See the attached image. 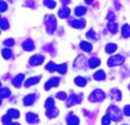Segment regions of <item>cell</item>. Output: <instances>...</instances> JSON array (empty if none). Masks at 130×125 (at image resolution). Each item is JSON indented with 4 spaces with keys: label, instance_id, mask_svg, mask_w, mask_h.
Wrapping results in <instances>:
<instances>
[{
    "label": "cell",
    "instance_id": "obj_15",
    "mask_svg": "<svg viewBox=\"0 0 130 125\" xmlns=\"http://www.w3.org/2000/svg\"><path fill=\"white\" fill-rule=\"evenodd\" d=\"M40 78H42V77H40V76L30 77V78H28L27 80H25V83H24V86H25V87L28 88V87H30V86H32V85H36V84H38V83H39Z\"/></svg>",
    "mask_w": 130,
    "mask_h": 125
},
{
    "label": "cell",
    "instance_id": "obj_28",
    "mask_svg": "<svg viewBox=\"0 0 130 125\" xmlns=\"http://www.w3.org/2000/svg\"><path fill=\"white\" fill-rule=\"evenodd\" d=\"M86 14V7L85 6H78V7L75 8V15L77 17L83 16V15Z\"/></svg>",
    "mask_w": 130,
    "mask_h": 125
},
{
    "label": "cell",
    "instance_id": "obj_52",
    "mask_svg": "<svg viewBox=\"0 0 130 125\" xmlns=\"http://www.w3.org/2000/svg\"><path fill=\"white\" fill-rule=\"evenodd\" d=\"M0 34H1V30H0Z\"/></svg>",
    "mask_w": 130,
    "mask_h": 125
},
{
    "label": "cell",
    "instance_id": "obj_40",
    "mask_svg": "<svg viewBox=\"0 0 130 125\" xmlns=\"http://www.w3.org/2000/svg\"><path fill=\"white\" fill-rule=\"evenodd\" d=\"M110 124V118L107 115H105L101 118V125H109Z\"/></svg>",
    "mask_w": 130,
    "mask_h": 125
},
{
    "label": "cell",
    "instance_id": "obj_44",
    "mask_svg": "<svg viewBox=\"0 0 130 125\" xmlns=\"http://www.w3.org/2000/svg\"><path fill=\"white\" fill-rule=\"evenodd\" d=\"M44 49H45V51H46V52H50V53H51V52H52V53H53V51H54V49H53V47H52L51 45H47V46H45V47H44Z\"/></svg>",
    "mask_w": 130,
    "mask_h": 125
},
{
    "label": "cell",
    "instance_id": "obj_12",
    "mask_svg": "<svg viewBox=\"0 0 130 125\" xmlns=\"http://www.w3.org/2000/svg\"><path fill=\"white\" fill-rule=\"evenodd\" d=\"M70 25L73 28H75V29L81 30V29H83V28H85L86 22H85V20H71Z\"/></svg>",
    "mask_w": 130,
    "mask_h": 125
},
{
    "label": "cell",
    "instance_id": "obj_39",
    "mask_svg": "<svg viewBox=\"0 0 130 125\" xmlns=\"http://www.w3.org/2000/svg\"><path fill=\"white\" fill-rule=\"evenodd\" d=\"M51 107H54V100L52 98H48L46 99V101H45V108H51Z\"/></svg>",
    "mask_w": 130,
    "mask_h": 125
},
{
    "label": "cell",
    "instance_id": "obj_5",
    "mask_svg": "<svg viewBox=\"0 0 130 125\" xmlns=\"http://www.w3.org/2000/svg\"><path fill=\"white\" fill-rule=\"evenodd\" d=\"M44 56L40 54H36V55H32L31 57L29 59V63L34 67H37V66H40V64L44 62Z\"/></svg>",
    "mask_w": 130,
    "mask_h": 125
},
{
    "label": "cell",
    "instance_id": "obj_46",
    "mask_svg": "<svg viewBox=\"0 0 130 125\" xmlns=\"http://www.w3.org/2000/svg\"><path fill=\"white\" fill-rule=\"evenodd\" d=\"M114 5H116V9H120L121 8V5H120L119 1H114Z\"/></svg>",
    "mask_w": 130,
    "mask_h": 125
},
{
    "label": "cell",
    "instance_id": "obj_19",
    "mask_svg": "<svg viewBox=\"0 0 130 125\" xmlns=\"http://www.w3.org/2000/svg\"><path fill=\"white\" fill-rule=\"evenodd\" d=\"M12 94L10 90L8 87H0V99H8Z\"/></svg>",
    "mask_w": 130,
    "mask_h": 125
},
{
    "label": "cell",
    "instance_id": "obj_10",
    "mask_svg": "<svg viewBox=\"0 0 130 125\" xmlns=\"http://www.w3.org/2000/svg\"><path fill=\"white\" fill-rule=\"evenodd\" d=\"M58 16H59L60 18H68V17L70 16V8H68L67 6L61 7L58 10Z\"/></svg>",
    "mask_w": 130,
    "mask_h": 125
},
{
    "label": "cell",
    "instance_id": "obj_50",
    "mask_svg": "<svg viewBox=\"0 0 130 125\" xmlns=\"http://www.w3.org/2000/svg\"><path fill=\"white\" fill-rule=\"evenodd\" d=\"M1 103H3V99H0V106H1Z\"/></svg>",
    "mask_w": 130,
    "mask_h": 125
},
{
    "label": "cell",
    "instance_id": "obj_22",
    "mask_svg": "<svg viewBox=\"0 0 130 125\" xmlns=\"http://www.w3.org/2000/svg\"><path fill=\"white\" fill-rule=\"evenodd\" d=\"M6 115H8L10 118H15V119H16V118H20V111L15 108H10L7 110Z\"/></svg>",
    "mask_w": 130,
    "mask_h": 125
},
{
    "label": "cell",
    "instance_id": "obj_24",
    "mask_svg": "<svg viewBox=\"0 0 130 125\" xmlns=\"http://www.w3.org/2000/svg\"><path fill=\"white\" fill-rule=\"evenodd\" d=\"M9 29V22L6 17L0 16V30H8Z\"/></svg>",
    "mask_w": 130,
    "mask_h": 125
},
{
    "label": "cell",
    "instance_id": "obj_16",
    "mask_svg": "<svg viewBox=\"0 0 130 125\" xmlns=\"http://www.w3.org/2000/svg\"><path fill=\"white\" fill-rule=\"evenodd\" d=\"M58 115H59V109H58L55 106L46 109V116L48 118H55Z\"/></svg>",
    "mask_w": 130,
    "mask_h": 125
},
{
    "label": "cell",
    "instance_id": "obj_23",
    "mask_svg": "<svg viewBox=\"0 0 130 125\" xmlns=\"http://www.w3.org/2000/svg\"><path fill=\"white\" fill-rule=\"evenodd\" d=\"M100 66V60L98 59V57H91L90 60H89V67H90L91 69H96L97 67Z\"/></svg>",
    "mask_w": 130,
    "mask_h": 125
},
{
    "label": "cell",
    "instance_id": "obj_37",
    "mask_svg": "<svg viewBox=\"0 0 130 125\" xmlns=\"http://www.w3.org/2000/svg\"><path fill=\"white\" fill-rule=\"evenodd\" d=\"M55 64H54V62H48V63L46 64V67H45V69H46L47 71H50V72H53V71H55Z\"/></svg>",
    "mask_w": 130,
    "mask_h": 125
},
{
    "label": "cell",
    "instance_id": "obj_41",
    "mask_svg": "<svg viewBox=\"0 0 130 125\" xmlns=\"http://www.w3.org/2000/svg\"><path fill=\"white\" fill-rule=\"evenodd\" d=\"M57 98L59 99V100H66L67 94L64 93V92H59V93H57Z\"/></svg>",
    "mask_w": 130,
    "mask_h": 125
},
{
    "label": "cell",
    "instance_id": "obj_1",
    "mask_svg": "<svg viewBox=\"0 0 130 125\" xmlns=\"http://www.w3.org/2000/svg\"><path fill=\"white\" fill-rule=\"evenodd\" d=\"M107 116L110 118V120H114V122H120L123 118V115L121 113L120 108L116 107V106H109L107 109Z\"/></svg>",
    "mask_w": 130,
    "mask_h": 125
},
{
    "label": "cell",
    "instance_id": "obj_17",
    "mask_svg": "<svg viewBox=\"0 0 130 125\" xmlns=\"http://www.w3.org/2000/svg\"><path fill=\"white\" fill-rule=\"evenodd\" d=\"M78 124H79V118L77 116L70 114L67 117V125H78Z\"/></svg>",
    "mask_w": 130,
    "mask_h": 125
},
{
    "label": "cell",
    "instance_id": "obj_6",
    "mask_svg": "<svg viewBox=\"0 0 130 125\" xmlns=\"http://www.w3.org/2000/svg\"><path fill=\"white\" fill-rule=\"evenodd\" d=\"M59 83H60V78H58V77L51 78L50 80H47L46 83H45V91H48V90H51V88H53V87H57V86L59 85Z\"/></svg>",
    "mask_w": 130,
    "mask_h": 125
},
{
    "label": "cell",
    "instance_id": "obj_11",
    "mask_svg": "<svg viewBox=\"0 0 130 125\" xmlns=\"http://www.w3.org/2000/svg\"><path fill=\"white\" fill-rule=\"evenodd\" d=\"M35 101H36V95L35 94H28L23 98V105L25 107H30L35 103Z\"/></svg>",
    "mask_w": 130,
    "mask_h": 125
},
{
    "label": "cell",
    "instance_id": "obj_45",
    "mask_svg": "<svg viewBox=\"0 0 130 125\" xmlns=\"http://www.w3.org/2000/svg\"><path fill=\"white\" fill-rule=\"evenodd\" d=\"M70 1H71V0H60V3H61L63 6L69 5V3H70Z\"/></svg>",
    "mask_w": 130,
    "mask_h": 125
},
{
    "label": "cell",
    "instance_id": "obj_14",
    "mask_svg": "<svg viewBox=\"0 0 130 125\" xmlns=\"http://www.w3.org/2000/svg\"><path fill=\"white\" fill-rule=\"evenodd\" d=\"M22 48L24 49L25 52H31L35 49V44L31 39H27L22 43Z\"/></svg>",
    "mask_w": 130,
    "mask_h": 125
},
{
    "label": "cell",
    "instance_id": "obj_8",
    "mask_svg": "<svg viewBox=\"0 0 130 125\" xmlns=\"http://www.w3.org/2000/svg\"><path fill=\"white\" fill-rule=\"evenodd\" d=\"M24 78H25L24 74H19V75H16V76H15L14 78L12 79V84H13V85H14L16 88H19V87H21V85H22V83H23V80H24Z\"/></svg>",
    "mask_w": 130,
    "mask_h": 125
},
{
    "label": "cell",
    "instance_id": "obj_43",
    "mask_svg": "<svg viewBox=\"0 0 130 125\" xmlns=\"http://www.w3.org/2000/svg\"><path fill=\"white\" fill-rule=\"evenodd\" d=\"M123 114H124L125 116H130V105L125 106L124 109H123Z\"/></svg>",
    "mask_w": 130,
    "mask_h": 125
},
{
    "label": "cell",
    "instance_id": "obj_4",
    "mask_svg": "<svg viewBox=\"0 0 130 125\" xmlns=\"http://www.w3.org/2000/svg\"><path fill=\"white\" fill-rule=\"evenodd\" d=\"M124 62V57L120 54H116V55H113V56H110L107 61V66L109 68L112 67H115V66H121V64Z\"/></svg>",
    "mask_w": 130,
    "mask_h": 125
},
{
    "label": "cell",
    "instance_id": "obj_38",
    "mask_svg": "<svg viewBox=\"0 0 130 125\" xmlns=\"http://www.w3.org/2000/svg\"><path fill=\"white\" fill-rule=\"evenodd\" d=\"M36 3H35V0H25L24 4H23V6H25V7H29V8H36Z\"/></svg>",
    "mask_w": 130,
    "mask_h": 125
},
{
    "label": "cell",
    "instance_id": "obj_36",
    "mask_svg": "<svg viewBox=\"0 0 130 125\" xmlns=\"http://www.w3.org/2000/svg\"><path fill=\"white\" fill-rule=\"evenodd\" d=\"M8 9V4L5 0H0V13H5Z\"/></svg>",
    "mask_w": 130,
    "mask_h": 125
},
{
    "label": "cell",
    "instance_id": "obj_33",
    "mask_svg": "<svg viewBox=\"0 0 130 125\" xmlns=\"http://www.w3.org/2000/svg\"><path fill=\"white\" fill-rule=\"evenodd\" d=\"M86 38L91 40H97L98 39V36H97V33L93 30H89V32H86Z\"/></svg>",
    "mask_w": 130,
    "mask_h": 125
},
{
    "label": "cell",
    "instance_id": "obj_34",
    "mask_svg": "<svg viewBox=\"0 0 130 125\" xmlns=\"http://www.w3.org/2000/svg\"><path fill=\"white\" fill-rule=\"evenodd\" d=\"M3 43L6 47H8V48H10V47H13L15 45V40L13 39V38H7V39H5Z\"/></svg>",
    "mask_w": 130,
    "mask_h": 125
},
{
    "label": "cell",
    "instance_id": "obj_53",
    "mask_svg": "<svg viewBox=\"0 0 130 125\" xmlns=\"http://www.w3.org/2000/svg\"><path fill=\"white\" fill-rule=\"evenodd\" d=\"M129 90H130V85H129Z\"/></svg>",
    "mask_w": 130,
    "mask_h": 125
},
{
    "label": "cell",
    "instance_id": "obj_27",
    "mask_svg": "<svg viewBox=\"0 0 130 125\" xmlns=\"http://www.w3.org/2000/svg\"><path fill=\"white\" fill-rule=\"evenodd\" d=\"M116 49H118V45L116 44H107L105 47V52L107 54H113Z\"/></svg>",
    "mask_w": 130,
    "mask_h": 125
},
{
    "label": "cell",
    "instance_id": "obj_9",
    "mask_svg": "<svg viewBox=\"0 0 130 125\" xmlns=\"http://www.w3.org/2000/svg\"><path fill=\"white\" fill-rule=\"evenodd\" d=\"M86 59L83 56V55H78L77 56V59L75 60V63H74V67L75 68H77L78 67L79 69H84L85 68V64H86Z\"/></svg>",
    "mask_w": 130,
    "mask_h": 125
},
{
    "label": "cell",
    "instance_id": "obj_30",
    "mask_svg": "<svg viewBox=\"0 0 130 125\" xmlns=\"http://www.w3.org/2000/svg\"><path fill=\"white\" fill-rule=\"evenodd\" d=\"M121 31H122V36L124 38H129L130 37V25L129 24H127V23L123 24L122 25V30H121Z\"/></svg>",
    "mask_w": 130,
    "mask_h": 125
},
{
    "label": "cell",
    "instance_id": "obj_21",
    "mask_svg": "<svg viewBox=\"0 0 130 125\" xmlns=\"http://www.w3.org/2000/svg\"><path fill=\"white\" fill-rule=\"evenodd\" d=\"M13 53H12V49L8 48V47H5V48L1 49V56L4 57L5 60H9L12 57Z\"/></svg>",
    "mask_w": 130,
    "mask_h": 125
},
{
    "label": "cell",
    "instance_id": "obj_7",
    "mask_svg": "<svg viewBox=\"0 0 130 125\" xmlns=\"http://www.w3.org/2000/svg\"><path fill=\"white\" fill-rule=\"evenodd\" d=\"M81 101H82V95H75V94H73L67 100V107H73V106L79 103Z\"/></svg>",
    "mask_w": 130,
    "mask_h": 125
},
{
    "label": "cell",
    "instance_id": "obj_48",
    "mask_svg": "<svg viewBox=\"0 0 130 125\" xmlns=\"http://www.w3.org/2000/svg\"><path fill=\"white\" fill-rule=\"evenodd\" d=\"M12 125H21V124H20V123H13Z\"/></svg>",
    "mask_w": 130,
    "mask_h": 125
},
{
    "label": "cell",
    "instance_id": "obj_42",
    "mask_svg": "<svg viewBox=\"0 0 130 125\" xmlns=\"http://www.w3.org/2000/svg\"><path fill=\"white\" fill-rule=\"evenodd\" d=\"M106 18L108 20V22H109V21H113L114 18H115V14H114L113 12H109L108 13V15L106 16Z\"/></svg>",
    "mask_w": 130,
    "mask_h": 125
},
{
    "label": "cell",
    "instance_id": "obj_20",
    "mask_svg": "<svg viewBox=\"0 0 130 125\" xmlns=\"http://www.w3.org/2000/svg\"><path fill=\"white\" fill-rule=\"evenodd\" d=\"M107 29L110 33H113V34L118 33V24H116L114 21H109V22L107 23Z\"/></svg>",
    "mask_w": 130,
    "mask_h": 125
},
{
    "label": "cell",
    "instance_id": "obj_2",
    "mask_svg": "<svg viewBox=\"0 0 130 125\" xmlns=\"http://www.w3.org/2000/svg\"><path fill=\"white\" fill-rule=\"evenodd\" d=\"M45 28H46V31L51 34L57 30V20H55L54 15L46 16V18H45Z\"/></svg>",
    "mask_w": 130,
    "mask_h": 125
},
{
    "label": "cell",
    "instance_id": "obj_51",
    "mask_svg": "<svg viewBox=\"0 0 130 125\" xmlns=\"http://www.w3.org/2000/svg\"><path fill=\"white\" fill-rule=\"evenodd\" d=\"M0 87H1V81H0Z\"/></svg>",
    "mask_w": 130,
    "mask_h": 125
},
{
    "label": "cell",
    "instance_id": "obj_3",
    "mask_svg": "<svg viewBox=\"0 0 130 125\" xmlns=\"http://www.w3.org/2000/svg\"><path fill=\"white\" fill-rule=\"evenodd\" d=\"M106 98V94L101 90H94L92 93L89 95V101L90 102H100Z\"/></svg>",
    "mask_w": 130,
    "mask_h": 125
},
{
    "label": "cell",
    "instance_id": "obj_32",
    "mask_svg": "<svg viewBox=\"0 0 130 125\" xmlns=\"http://www.w3.org/2000/svg\"><path fill=\"white\" fill-rule=\"evenodd\" d=\"M43 4H44L47 8H50V9H53V8H55V6H57L55 0H44Z\"/></svg>",
    "mask_w": 130,
    "mask_h": 125
},
{
    "label": "cell",
    "instance_id": "obj_31",
    "mask_svg": "<svg viewBox=\"0 0 130 125\" xmlns=\"http://www.w3.org/2000/svg\"><path fill=\"white\" fill-rule=\"evenodd\" d=\"M67 69H68V67H67L66 63L58 64V66L55 67V70H57L60 75H64V74H66V72H67Z\"/></svg>",
    "mask_w": 130,
    "mask_h": 125
},
{
    "label": "cell",
    "instance_id": "obj_35",
    "mask_svg": "<svg viewBox=\"0 0 130 125\" xmlns=\"http://www.w3.org/2000/svg\"><path fill=\"white\" fill-rule=\"evenodd\" d=\"M1 122H3L4 125H12L13 124L12 118H10L8 115H4L3 117H1Z\"/></svg>",
    "mask_w": 130,
    "mask_h": 125
},
{
    "label": "cell",
    "instance_id": "obj_13",
    "mask_svg": "<svg viewBox=\"0 0 130 125\" xmlns=\"http://www.w3.org/2000/svg\"><path fill=\"white\" fill-rule=\"evenodd\" d=\"M25 119H27V122L29 124H37V123L39 122V118H38V116L35 113H28L25 115Z\"/></svg>",
    "mask_w": 130,
    "mask_h": 125
},
{
    "label": "cell",
    "instance_id": "obj_29",
    "mask_svg": "<svg viewBox=\"0 0 130 125\" xmlns=\"http://www.w3.org/2000/svg\"><path fill=\"white\" fill-rule=\"evenodd\" d=\"M79 47L82 48V51L88 52V53H90V52L92 51V45H91L90 43H88V41H81Z\"/></svg>",
    "mask_w": 130,
    "mask_h": 125
},
{
    "label": "cell",
    "instance_id": "obj_26",
    "mask_svg": "<svg viewBox=\"0 0 130 125\" xmlns=\"http://www.w3.org/2000/svg\"><path fill=\"white\" fill-rule=\"evenodd\" d=\"M93 78L96 79V80H104V79L106 78V74L104 70H98L96 71L93 74Z\"/></svg>",
    "mask_w": 130,
    "mask_h": 125
},
{
    "label": "cell",
    "instance_id": "obj_49",
    "mask_svg": "<svg viewBox=\"0 0 130 125\" xmlns=\"http://www.w3.org/2000/svg\"><path fill=\"white\" fill-rule=\"evenodd\" d=\"M8 1H9V3H14L15 0H8Z\"/></svg>",
    "mask_w": 130,
    "mask_h": 125
},
{
    "label": "cell",
    "instance_id": "obj_18",
    "mask_svg": "<svg viewBox=\"0 0 130 125\" xmlns=\"http://www.w3.org/2000/svg\"><path fill=\"white\" fill-rule=\"evenodd\" d=\"M110 96H112L113 100L120 101L121 98H122V93H121V91L119 90V88H113V90L110 91Z\"/></svg>",
    "mask_w": 130,
    "mask_h": 125
},
{
    "label": "cell",
    "instance_id": "obj_47",
    "mask_svg": "<svg viewBox=\"0 0 130 125\" xmlns=\"http://www.w3.org/2000/svg\"><path fill=\"white\" fill-rule=\"evenodd\" d=\"M84 1H85L86 4H88V5H90V4H92L94 1V0H84Z\"/></svg>",
    "mask_w": 130,
    "mask_h": 125
},
{
    "label": "cell",
    "instance_id": "obj_25",
    "mask_svg": "<svg viewBox=\"0 0 130 125\" xmlns=\"http://www.w3.org/2000/svg\"><path fill=\"white\" fill-rule=\"evenodd\" d=\"M74 81H75V84H76L78 87H84V86L86 85V79L82 76H77L76 78L74 79Z\"/></svg>",
    "mask_w": 130,
    "mask_h": 125
}]
</instances>
